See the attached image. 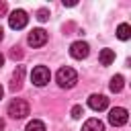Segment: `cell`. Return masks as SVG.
Wrapping results in <instances>:
<instances>
[{"label": "cell", "mask_w": 131, "mask_h": 131, "mask_svg": "<svg viewBox=\"0 0 131 131\" xmlns=\"http://www.w3.org/2000/svg\"><path fill=\"white\" fill-rule=\"evenodd\" d=\"M55 80H57V84H59L61 88H74L76 82H78V74H76L74 68H68V66H66V68H59V70H57Z\"/></svg>", "instance_id": "1"}, {"label": "cell", "mask_w": 131, "mask_h": 131, "mask_svg": "<svg viewBox=\"0 0 131 131\" xmlns=\"http://www.w3.org/2000/svg\"><path fill=\"white\" fill-rule=\"evenodd\" d=\"M29 113H31V106H29V102L23 100V98H14V100L8 104V115H10L12 119H25Z\"/></svg>", "instance_id": "2"}, {"label": "cell", "mask_w": 131, "mask_h": 131, "mask_svg": "<svg viewBox=\"0 0 131 131\" xmlns=\"http://www.w3.org/2000/svg\"><path fill=\"white\" fill-rule=\"evenodd\" d=\"M49 80H51L49 68H45V66H35V68H33V72H31V82H33L35 86H45Z\"/></svg>", "instance_id": "3"}, {"label": "cell", "mask_w": 131, "mask_h": 131, "mask_svg": "<svg viewBox=\"0 0 131 131\" xmlns=\"http://www.w3.org/2000/svg\"><path fill=\"white\" fill-rule=\"evenodd\" d=\"M27 23H29V14H27L23 8H16V10H12V12L8 14V25H10V29H25Z\"/></svg>", "instance_id": "4"}, {"label": "cell", "mask_w": 131, "mask_h": 131, "mask_svg": "<svg viewBox=\"0 0 131 131\" xmlns=\"http://www.w3.org/2000/svg\"><path fill=\"white\" fill-rule=\"evenodd\" d=\"M127 121H129V113H127V108H123V106H115V108H111V113H108V123H111V125L121 127V125H125Z\"/></svg>", "instance_id": "5"}, {"label": "cell", "mask_w": 131, "mask_h": 131, "mask_svg": "<svg viewBox=\"0 0 131 131\" xmlns=\"http://www.w3.org/2000/svg\"><path fill=\"white\" fill-rule=\"evenodd\" d=\"M88 53H90V47H88L86 41H76V43L70 45V55L74 59H84Z\"/></svg>", "instance_id": "6"}, {"label": "cell", "mask_w": 131, "mask_h": 131, "mask_svg": "<svg viewBox=\"0 0 131 131\" xmlns=\"http://www.w3.org/2000/svg\"><path fill=\"white\" fill-rule=\"evenodd\" d=\"M29 45L31 47H41V45H45L47 43V33L43 31V29H33L31 33H29Z\"/></svg>", "instance_id": "7"}, {"label": "cell", "mask_w": 131, "mask_h": 131, "mask_svg": "<svg viewBox=\"0 0 131 131\" xmlns=\"http://www.w3.org/2000/svg\"><path fill=\"white\" fill-rule=\"evenodd\" d=\"M88 106H90L92 111H104V108L108 106V98H106L104 94H90Z\"/></svg>", "instance_id": "8"}, {"label": "cell", "mask_w": 131, "mask_h": 131, "mask_svg": "<svg viewBox=\"0 0 131 131\" xmlns=\"http://www.w3.org/2000/svg\"><path fill=\"white\" fill-rule=\"evenodd\" d=\"M82 131H104V123L98 119H88L82 125Z\"/></svg>", "instance_id": "9"}, {"label": "cell", "mask_w": 131, "mask_h": 131, "mask_svg": "<svg viewBox=\"0 0 131 131\" xmlns=\"http://www.w3.org/2000/svg\"><path fill=\"white\" fill-rule=\"evenodd\" d=\"M98 61H100L102 66H111V63L115 61V51H113V49H102V51L98 53Z\"/></svg>", "instance_id": "10"}, {"label": "cell", "mask_w": 131, "mask_h": 131, "mask_svg": "<svg viewBox=\"0 0 131 131\" xmlns=\"http://www.w3.org/2000/svg\"><path fill=\"white\" fill-rule=\"evenodd\" d=\"M123 86H125V78H123L121 74H117V76H113V78H111L108 88H111L113 92H121V90H123Z\"/></svg>", "instance_id": "11"}, {"label": "cell", "mask_w": 131, "mask_h": 131, "mask_svg": "<svg viewBox=\"0 0 131 131\" xmlns=\"http://www.w3.org/2000/svg\"><path fill=\"white\" fill-rule=\"evenodd\" d=\"M117 37H119L121 41H127V39L131 37V27H129L127 23L119 25V29H117Z\"/></svg>", "instance_id": "12"}, {"label": "cell", "mask_w": 131, "mask_h": 131, "mask_svg": "<svg viewBox=\"0 0 131 131\" xmlns=\"http://www.w3.org/2000/svg\"><path fill=\"white\" fill-rule=\"evenodd\" d=\"M25 131H45V123L39 121V119H33L31 123H27Z\"/></svg>", "instance_id": "13"}, {"label": "cell", "mask_w": 131, "mask_h": 131, "mask_svg": "<svg viewBox=\"0 0 131 131\" xmlns=\"http://www.w3.org/2000/svg\"><path fill=\"white\" fill-rule=\"evenodd\" d=\"M82 115H84V108H82L80 104H76V106H72V117H74V119H80Z\"/></svg>", "instance_id": "14"}, {"label": "cell", "mask_w": 131, "mask_h": 131, "mask_svg": "<svg viewBox=\"0 0 131 131\" xmlns=\"http://www.w3.org/2000/svg\"><path fill=\"white\" fill-rule=\"evenodd\" d=\"M37 18H39L41 23H43V20H47V18H49V10H47V8H41V10L37 12Z\"/></svg>", "instance_id": "15"}, {"label": "cell", "mask_w": 131, "mask_h": 131, "mask_svg": "<svg viewBox=\"0 0 131 131\" xmlns=\"http://www.w3.org/2000/svg\"><path fill=\"white\" fill-rule=\"evenodd\" d=\"M4 10H6V4H4V2H0V14H2Z\"/></svg>", "instance_id": "16"}, {"label": "cell", "mask_w": 131, "mask_h": 131, "mask_svg": "<svg viewBox=\"0 0 131 131\" xmlns=\"http://www.w3.org/2000/svg\"><path fill=\"white\" fill-rule=\"evenodd\" d=\"M0 131H4V121L0 119Z\"/></svg>", "instance_id": "17"}, {"label": "cell", "mask_w": 131, "mask_h": 131, "mask_svg": "<svg viewBox=\"0 0 131 131\" xmlns=\"http://www.w3.org/2000/svg\"><path fill=\"white\" fill-rule=\"evenodd\" d=\"M2 63H4V55L0 53V68H2Z\"/></svg>", "instance_id": "18"}, {"label": "cell", "mask_w": 131, "mask_h": 131, "mask_svg": "<svg viewBox=\"0 0 131 131\" xmlns=\"http://www.w3.org/2000/svg\"><path fill=\"white\" fill-rule=\"evenodd\" d=\"M2 37H4V31H2V27H0V41H2Z\"/></svg>", "instance_id": "19"}, {"label": "cell", "mask_w": 131, "mask_h": 131, "mask_svg": "<svg viewBox=\"0 0 131 131\" xmlns=\"http://www.w3.org/2000/svg\"><path fill=\"white\" fill-rule=\"evenodd\" d=\"M2 94H4V88H2V86H0V98H2Z\"/></svg>", "instance_id": "20"}]
</instances>
